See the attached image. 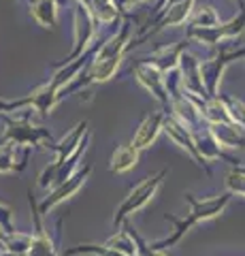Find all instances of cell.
Here are the masks:
<instances>
[{"label": "cell", "mask_w": 245, "mask_h": 256, "mask_svg": "<svg viewBox=\"0 0 245 256\" xmlns=\"http://www.w3.org/2000/svg\"><path fill=\"white\" fill-rule=\"evenodd\" d=\"M139 152L130 143V146H117V150L113 152L111 156V164H109V169H111L113 173H126L137 166L139 162Z\"/></svg>", "instance_id": "9"}, {"label": "cell", "mask_w": 245, "mask_h": 256, "mask_svg": "<svg viewBox=\"0 0 245 256\" xmlns=\"http://www.w3.org/2000/svg\"><path fill=\"white\" fill-rule=\"evenodd\" d=\"M30 15L43 28H53L58 20L56 0H34V2H30Z\"/></svg>", "instance_id": "10"}, {"label": "cell", "mask_w": 245, "mask_h": 256, "mask_svg": "<svg viewBox=\"0 0 245 256\" xmlns=\"http://www.w3.org/2000/svg\"><path fill=\"white\" fill-rule=\"evenodd\" d=\"M228 188H231L233 192H239V194H245V178L243 175H228Z\"/></svg>", "instance_id": "17"}, {"label": "cell", "mask_w": 245, "mask_h": 256, "mask_svg": "<svg viewBox=\"0 0 245 256\" xmlns=\"http://www.w3.org/2000/svg\"><path fill=\"white\" fill-rule=\"evenodd\" d=\"M85 128H88V120H83V122H79L77 128L73 132L68 134V137L62 139L58 146H51L53 150L58 152V158H56V162H53L51 166H47V169L38 175V186H43L47 188L49 184H56V178H58V173L62 171V162H64V158L66 156H73L75 152L79 150V146H81V134L85 132Z\"/></svg>", "instance_id": "4"}, {"label": "cell", "mask_w": 245, "mask_h": 256, "mask_svg": "<svg viewBox=\"0 0 245 256\" xmlns=\"http://www.w3.org/2000/svg\"><path fill=\"white\" fill-rule=\"evenodd\" d=\"M179 52H181V47H171V50H169V47H164V50L156 52L152 56V64H154V66H158V68H162V70L173 68L177 64V60H181Z\"/></svg>", "instance_id": "13"}, {"label": "cell", "mask_w": 245, "mask_h": 256, "mask_svg": "<svg viewBox=\"0 0 245 256\" xmlns=\"http://www.w3.org/2000/svg\"><path fill=\"white\" fill-rule=\"evenodd\" d=\"M164 118L160 111H156V114L152 116H147L143 122H141V126L137 128V132H134V137H132V146L137 148V150H147L152 143L156 141L158 137V132L164 128Z\"/></svg>", "instance_id": "8"}, {"label": "cell", "mask_w": 245, "mask_h": 256, "mask_svg": "<svg viewBox=\"0 0 245 256\" xmlns=\"http://www.w3.org/2000/svg\"><path fill=\"white\" fill-rule=\"evenodd\" d=\"M186 198H188L190 203H192V212H190V216H188V218H184V220L175 218V216H167V220H171V222L177 226V228H175V235L169 237V239H164V242L154 244L156 250H162V248L173 246L175 242H179V237L184 235L186 230H188L190 226H192V224L201 222V220H207V218H213V216H218L220 212H222V207L226 205V201H228L226 196L222 198V201H220V198H209V201H203V203L196 201V198H194L192 194H186Z\"/></svg>", "instance_id": "2"}, {"label": "cell", "mask_w": 245, "mask_h": 256, "mask_svg": "<svg viewBox=\"0 0 245 256\" xmlns=\"http://www.w3.org/2000/svg\"><path fill=\"white\" fill-rule=\"evenodd\" d=\"M6 132L4 137L0 139V143H15V146H38L45 139L51 141V132L43 130V128H34L28 124V120H21V122H13V120H6Z\"/></svg>", "instance_id": "5"}, {"label": "cell", "mask_w": 245, "mask_h": 256, "mask_svg": "<svg viewBox=\"0 0 245 256\" xmlns=\"http://www.w3.org/2000/svg\"><path fill=\"white\" fill-rule=\"evenodd\" d=\"M73 254H94V256H128L120 250H115L111 246H94V244H83V246H77L73 250H66V256H73Z\"/></svg>", "instance_id": "12"}, {"label": "cell", "mask_w": 245, "mask_h": 256, "mask_svg": "<svg viewBox=\"0 0 245 256\" xmlns=\"http://www.w3.org/2000/svg\"><path fill=\"white\" fill-rule=\"evenodd\" d=\"M134 73H137V79L141 86H145L149 92L160 102H167L169 96H167V88H164V79H162V73L160 68L154 66V64H145V62H139L134 66Z\"/></svg>", "instance_id": "7"}, {"label": "cell", "mask_w": 245, "mask_h": 256, "mask_svg": "<svg viewBox=\"0 0 245 256\" xmlns=\"http://www.w3.org/2000/svg\"><path fill=\"white\" fill-rule=\"evenodd\" d=\"M0 226H2L6 233H13L11 230V210L2 203H0Z\"/></svg>", "instance_id": "18"}, {"label": "cell", "mask_w": 245, "mask_h": 256, "mask_svg": "<svg viewBox=\"0 0 245 256\" xmlns=\"http://www.w3.org/2000/svg\"><path fill=\"white\" fill-rule=\"evenodd\" d=\"M90 171H92V166H90V164H88V166H83V169H79V171H77L75 178H68L66 182H62L60 186L53 188L51 194L47 196L45 201L41 203V212H38V214H41V216H43V214H47L49 210H53L56 205H60L62 201H66V198H70V196L75 194V192H79V188H81L83 184H85V180H88Z\"/></svg>", "instance_id": "6"}, {"label": "cell", "mask_w": 245, "mask_h": 256, "mask_svg": "<svg viewBox=\"0 0 245 256\" xmlns=\"http://www.w3.org/2000/svg\"><path fill=\"white\" fill-rule=\"evenodd\" d=\"M164 175H167V171H160L158 175H152V178L143 180V182L139 184V186H134V188L130 190V194L124 198V203L117 207V212H115V218H113L115 230L122 226L124 220L128 218L130 214H134L137 210H141L143 205H147L149 201H152L154 194H156V190L162 186V178H164Z\"/></svg>", "instance_id": "3"}, {"label": "cell", "mask_w": 245, "mask_h": 256, "mask_svg": "<svg viewBox=\"0 0 245 256\" xmlns=\"http://www.w3.org/2000/svg\"><path fill=\"white\" fill-rule=\"evenodd\" d=\"M194 24L199 28H213L218 24V15L213 13V9H203V11H199V15L194 18Z\"/></svg>", "instance_id": "15"}, {"label": "cell", "mask_w": 245, "mask_h": 256, "mask_svg": "<svg viewBox=\"0 0 245 256\" xmlns=\"http://www.w3.org/2000/svg\"><path fill=\"white\" fill-rule=\"evenodd\" d=\"M128 30L130 26L124 24L120 34L113 36L109 43H102L100 45V54L92 60V66H90V73L85 75L83 79V86H90V84H105L109 82L120 68V62H122V56L128 47Z\"/></svg>", "instance_id": "1"}, {"label": "cell", "mask_w": 245, "mask_h": 256, "mask_svg": "<svg viewBox=\"0 0 245 256\" xmlns=\"http://www.w3.org/2000/svg\"><path fill=\"white\" fill-rule=\"evenodd\" d=\"M15 143H0V173H13V171H21V164H15V154H17Z\"/></svg>", "instance_id": "11"}, {"label": "cell", "mask_w": 245, "mask_h": 256, "mask_svg": "<svg viewBox=\"0 0 245 256\" xmlns=\"http://www.w3.org/2000/svg\"><path fill=\"white\" fill-rule=\"evenodd\" d=\"M192 2H194V0H184V2H179L177 6L169 9V13L164 15V20H162V26H177V24H181L188 18Z\"/></svg>", "instance_id": "14"}, {"label": "cell", "mask_w": 245, "mask_h": 256, "mask_svg": "<svg viewBox=\"0 0 245 256\" xmlns=\"http://www.w3.org/2000/svg\"><path fill=\"white\" fill-rule=\"evenodd\" d=\"M132 233V237H134V242H137V256H164L160 250H156L154 246H147L143 239H141L137 233H134V230H130Z\"/></svg>", "instance_id": "16"}]
</instances>
